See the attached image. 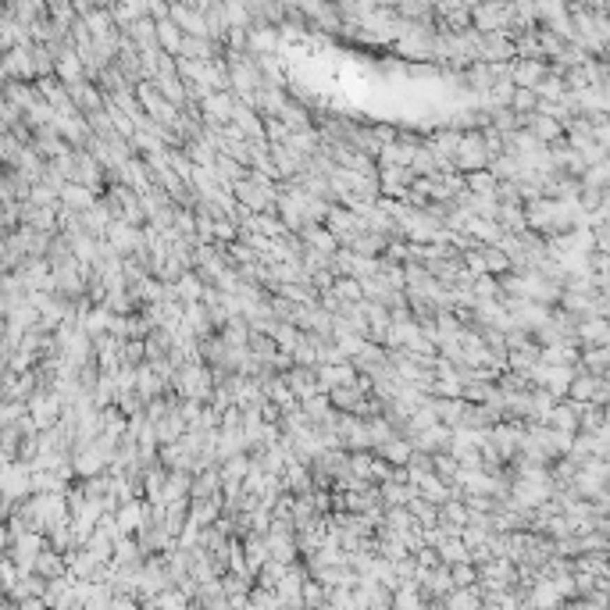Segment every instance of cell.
<instances>
[{
	"label": "cell",
	"instance_id": "obj_1",
	"mask_svg": "<svg viewBox=\"0 0 610 610\" xmlns=\"http://www.w3.org/2000/svg\"><path fill=\"white\" fill-rule=\"evenodd\" d=\"M453 168L457 171H475V168H485L489 165V150H485V139L478 132L471 136H461L457 139V150H453Z\"/></svg>",
	"mask_w": 610,
	"mask_h": 610
},
{
	"label": "cell",
	"instance_id": "obj_2",
	"mask_svg": "<svg viewBox=\"0 0 610 610\" xmlns=\"http://www.w3.org/2000/svg\"><path fill=\"white\" fill-rule=\"evenodd\" d=\"M468 193H478V197H496V175L489 171V168H475V171H468Z\"/></svg>",
	"mask_w": 610,
	"mask_h": 610
},
{
	"label": "cell",
	"instance_id": "obj_3",
	"mask_svg": "<svg viewBox=\"0 0 610 610\" xmlns=\"http://www.w3.org/2000/svg\"><path fill=\"white\" fill-rule=\"evenodd\" d=\"M478 254H482V264H485V271H489V275H503V271H510V257H507L500 247H493V243L478 247Z\"/></svg>",
	"mask_w": 610,
	"mask_h": 610
},
{
	"label": "cell",
	"instance_id": "obj_4",
	"mask_svg": "<svg viewBox=\"0 0 610 610\" xmlns=\"http://www.w3.org/2000/svg\"><path fill=\"white\" fill-rule=\"evenodd\" d=\"M532 136H535L539 143L561 139V121H557V118H532Z\"/></svg>",
	"mask_w": 610,
	"mask_h": 610
},
{
	"label": "cell",
	"instance_id": "obj_5",
	"mask_svg": "<svg viewBox=\"0 0 610 610\" xmlns=\"http://www.w3.org/2000/svg\"><path fill=\"white\" fill-rule=\"evenodd\" d=\"M114 247H118V250H132V247H136V229H121V225H118V229H114Z\"/></svg>",
	"mask_w": 610,
	"mask_h": 610
},
{
	"label": "cell",
	"instance_id": "obj_6",
	"mask_svg": "<svg viewBox=\"0 0 610 610\" xmlns=\"http://www.w3.org/2000/svg\"><path fill=\"white\" fill-rule=\"evenodd\" d=\"M139 353H143V343H129V346H125V353H121V360L139 364Z\"/></svg>",
	"mask_w": 610,
	"mask_h": 610
},
{
	"label": "cell",
	"instance_id": "obj_7",
	"mask_svg": "<svg viewBox=\"0 0 610 610\" xmlns=\"http://www.w3.org/2000/svg\"><path fill=\"white\" fill-rule=\"evenodd\" d=\"M457 139H461V136H439V139H436V146H439V150H446V154H453V150H457Z\"/></svg>",
	"mask_w": 610,
	"mask_h": 610
},
{
	"label": "cell",
	"instance_id": "obj_8",
	"mask_svg": "<svg viewBox=\"0 0 610 610\" xmlns=\"http://www.w3.org/2000/svg\"><path fill=\"white\" fill-rule=\"evenodd\" d=\"M514 107H535V100H532V93H517V100H514Z\"/></svg>",
	"mask_w": 610,
	"mask_h": 610
}]
</instances>
